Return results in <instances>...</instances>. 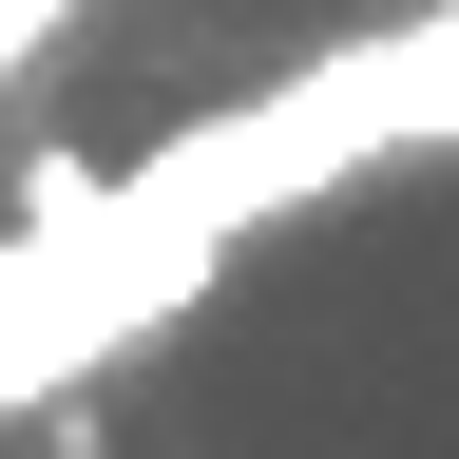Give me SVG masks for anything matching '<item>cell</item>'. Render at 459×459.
<instances>
[{"label": "cell", "mask_w": 459, "mask_h": 459, "mask_svg": "<svg viewBox=\"0 0 459 459\" xmlns=\"http://www.w3.org/2000/svg\"><path fill=\"white\" fill-rule=\"evenodd\" d=\"M57 20H77V0H0V96H20V57H39Z\"/></svg>", "instance_id": "cell-2"}, {"label": "cell", "mask_w": 459, "mask_h": 459, "mask_svg": "<svg viewBox=\"0 0 459 459\" xmlns=\"http://www.w3.org/2000/svg\"><path fill=\"white\" fill-rule=\"evenodd\" d=\"M402 134H459V0L402 20V39H364V57H325V77H287L268 115H211V134H172L153 172H115V230L172 249V268H211L249 211L325 192V172H364V153H402Z\"/></svg>", "instance_id": "cell-1"}]
</instances>
